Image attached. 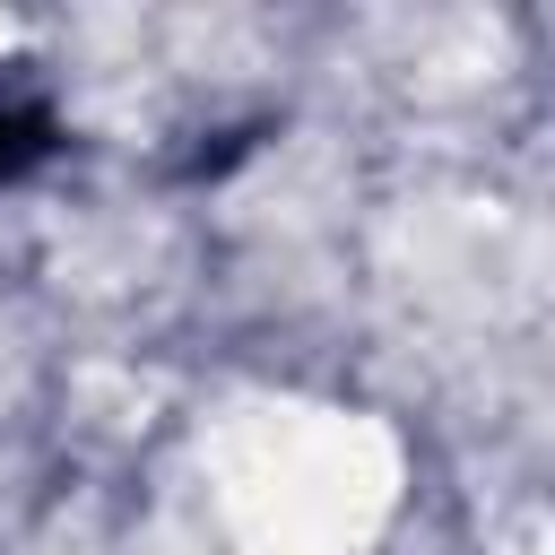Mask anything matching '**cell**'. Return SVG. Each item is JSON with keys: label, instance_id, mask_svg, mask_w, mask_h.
Returning <instances> with one entry per match:
<instances>
[{"label": "cell", "instance_id": "obj_1", "mask_svg": "<svg viewBox=\"0 0 555 555\" xmlns=\"http://www.w3.org/2000/svg\"><path fill=\"white\" fill-rule=\"evenodd\" d=\"M52 147H61V121H52V104H43V95H9V87H0V182L35 173Z\"/></svg>", "mask_w": 555, "mask_h": 555}]
</instances>
